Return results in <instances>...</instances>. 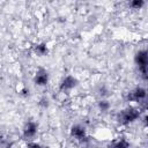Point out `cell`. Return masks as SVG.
<instances>
[{
  "instance_id": "cell-11",
  "label": "cell",
  "mask_w": 148,
  "mask_h": 148,
  "mask_svg": "<svg viewBox=\"0 0 148 148\" xmlns=\"http://www.w3.org/2000/svg\"><path fill=\"white\" fill-rule=\"evenodd\" d=\"M140 104H141V110H145V111L148 110V95L146 96V98H145Z\"/></svg>"
},
{
  "instance_id": "cell-13",
  "label": "cell",
  "mask_w": 148,
  "mask_h": 148,
  "mask_svg": "<svg viewBox=\"0 0 148 148\" xmlns=\"http://www.w3.org/2000/svg\"><path fill=\"white\" fill-rule=\"evenodd\" d=\"M143 123H145V125L148 127V116H146V117L143 118Z\"/></svg>"
},
{
  "instance_id": "cell-8",
  "label": "cell",
  "mask_w": 148,
  "mask_h": 148,
  "mask_svg": "<svg viewBox=\"0 0 148 148\" xmlns=\"http://www.w3.org/2000/svg\"><path fill=\"white\" fill-rule=\"evenodd\" d=\"M128 6L133 9H141L145 6V0H128Z\"/></svg>"
},
{
  "instance_id": "cell-2",
  "label": "cell",
  "mask_w": 148,
  "mask_h": 148,
  "mask_svg": "<svg viewBox=\"0 0 148 148\" xmlns=\"http://www.w3.org/2000/svg\"><path fill=\"white\" fill-rule=\"evenodd\" d=\"M135 64L139 67L142 79L148 80V52L147 50H141L135 54Z\"/></svg>"
},
{
  "instance_id": "cell-3",
  "label": "cell",
  "mask_w": 148,
  "mask_h": 148,
  "mask_svg": "<svg viewBox=\"0 0 148 148\" xmlns=\"http://www.w3.org/2000/svg\"><path fill=\"white\" fill-rule=\"evenodd\" d=\"M147 95H148V92H147V90H146L145 88H142V87H136L135 89H133V90H131V91L128 92V95H127V101H130V102H135V103H141V102L146 98Z\"/></svg>"
},
{
  "instance_id": "cell-6",
  "label": "cell",
  "mask_w": 148,
  "mask_h": 148,
  "mask_svg": "<svg viewBox=\"0 0 148 148\" xmlns=\"http://www.w3.org/2000/svg\"><path fill=\"white\" fill-rule=\"evenodd\" d=\"M37 133V124L34 121H28L23 127V135L24 138H34Z\"/></svg>"
},
{
  "instance_id": "cell-9",
  "label": "cell",
  "mask_w": 148,
  "mask_h": 148,
  "mask_svg": "<svg viewBox=\"0 0 148 148\" xmlns=\"http://www.w3.org/2000/svg\"><path fill=\"white\" fill-rule=\"evenodd\" d=\"M35 52H36L37 54H39V56L46 54V53H47V46H46V44H44V43L37 44V45L35 46Z\"/></svg>"
},
{
  "instance_id": "cell-7",
  "label": "cell",
  "mask_w": 148,
  "mask_h": 148,
  "mask_svg": "<svg viewBox=\"0 0 148 148\" xmlns=\"http://www.w3.org/2000/svg\"><path fill=\"white\" fill-rule=\"evenodd\" d=\"M71 135L76 140H84L86 139V130L81 125H74L71 128Z\"/></svg>"
},
{
  "instance_id": "cell-12",
  "label": "cell",
  "mask_w": 148,
  "mask_h": 148,
  "mask_svg": "<svg viewBox=\"0 0 148 148\" xmlns=\"http://www.w3.org/2000/svg\"><path fill=\"white\" fill-rule=\"evenodd\" d=\"M114 146H118V147H127L128 146V143L127 142H125V141H118V142H116V143H113Z\"/></svg>"
},
{
  "instance_id": "cell-4",
  "label": "cell",
  "mask_w": 148,
  "mask_h": 148,
  "mask_svg": "<svg viewBox=\"0 0 148 148\" xmlns=\"http://www.w3.org/2000/svg\"><path fill=\"white\" fill-rule=\"evenodd\" d=\"M76 83H77V81H76V79L74 76L67 75L60 82V87L59 88H60L61 91H68V90H72L76 86Z\"/></svg>"
},
{
  "instance_id": "cell-1",
  "label": "cell",
  "mask_w": 148,
  "mask_h": 148,
  "mask_svg": "<svg viewBox=\"0 0 148 148\" xmlns=\"http://www.w3.org/2000/svg\"><path fill=\"white\" fill-rule=\"evenodd\" d=\"M140 117V110L136 108H126L124 110H121L118 116H117V120L119 124L121 125H128L131 123H133L134 120H136Z\"/></svg>"
},
{
  "instance_id": "cell-14",
  "label": "cell",
  "mask_w": 148,
  "mask_h": 148,
  "mask_svg": "<svg viewBox=\"0 0 148 148\" xmlns=\"http://www.w3.org/2000/svg\"><path fill=\"white\" fill-rule=\"evenodd\" d=\"M147 52H148V49H147Z\"/></svg>"
},
{
  "instance_id": "cell-5",
  "label": "cell",
  "mask_w": 148,
  "mask_h": 148,
  "mask_svg": "<svg viewBox=\"0 0 148 148\" xmlns=\"http://www.w3.org/2000/svg\"><path fill=\"white\" fill-rule=\"evenodd\" d=\"M34 82L37 86H45L49 82V74H47V72L45 69H43V68H39L36 72V74H35Z\"/></svg>"
},
{
  "instance_id": "cell-10",
  "label": "cell",
  "mask_w": 148,
  "mask_h": 148,
  "mask_svg": "<svg viewBox=\"0 0 148 148\" xmlns=\"http://www.w3.org/2000/svg\"><path fill=\"white\" fill-rule=\"evenodd\" d=\"M98 108H99V110L101 111H103V112H105V111H108L109 109H110V103L108 102V101H99L98 102Z\"/></svg>"
}]
</instances>
